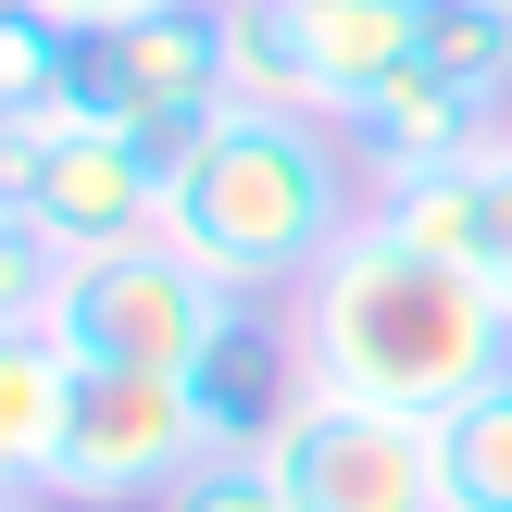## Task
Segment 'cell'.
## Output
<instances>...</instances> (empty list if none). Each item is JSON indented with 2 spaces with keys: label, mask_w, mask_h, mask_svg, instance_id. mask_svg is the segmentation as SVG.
<instances>
[{
  "label": "cell",
  "mask_w": 512,
  "mask_h": 512,
  "mask_svg": "<svg viewBox=\"0 0 512 512\" xmlns=\"http://www.w3.org/2000/svg\"><path fill=\"white\" fill-rule=\"evenodd\" d=\"M188 400H200V438H213V450H275V438H288L300 400H313V363H300L288 300H238L225 338L188 363Z\"/></svg>",
  "instance_id": "9c48e42d"
},
{
  "label": "cell",
  "mask_w": 512,
  "mask_h": 512,
  "mask_svg": "<svg viewBox=\"0 0 512 512\" xmlns=\"http://www.w3.org/2000/svg\"><path fill=\"white\" fill-rule=\"evenodd\" d=\"M425 38V0H225V75L263 113L350 125Z\"/></svg>",
  "instance_id": "3957f363"
},
{
  "label": "cell",
  "mask_w": 512,
  "mask_h": 512,
  "mask_svg": "<svg viewBox=\"0 0 512 512\" xmlns=\"http://www.w3.org/2000/svg\"><path fill=\"white\" fill-rule=\"evenodd\" d=\"M225 100H238V75H225V0H163V13H125V25H75L63 113H100V125H125V138H150L175 163Z\"/></svg>",
  "instance_id": "8992f818"
},
{
  "label": "cell",
  "mask_w": 512,
  "mask_h": 512,
  "mask_svg": "<svg viewBox=\"0 0 512 512\" xmlns=\"http://www.w3.org/2000/svg\"><path fill=\"white\" fill-rule=\"evenodd\" d=\"M225 313H238V288L225 275H200L175 238H125V250H88V263L50 275V338H63V363H113V375H188L200 350L225 338Z\"/></svg>",
  "instance_id": "277c9868"
},
{
  "label": "cell",
  "mask_w": 512,
  "mask_h": 512,
  "mask_svg": "<svg viewBox=\"0 0 512 512\" xmlns=\"http://www.w3.org/2000/svg\"><path fill=\"white\" fill-rule=\"evenodd\" d=\"M163 188H175V163L150 138H125V125H100V113L0 125V213L38 225L63 263L125 250V238H163Z\"/></svg>",
  "instance_id": "5b68a950"
},
{
  "label": "cell",
  "mask_w": 512,
  "mask_h": 512,
  "mask_svg": "<svg viewBox=\"0 0 512 512\" xmlns=\"http://www.w3.org/2000/svg\"><path fill=\"white\" fill-rule=\"evenodd\" d=\"M163 512H288V475H275L263 450H213V463H200Z\"/></svg>",
  "instance_id": "9a60e30c"
},
{
  "label": "cell",
  "mask_w": 512,
  "mask_h": 512,
  "mask_svg": "<svg viewBox=\"0 0 512 512\" xmlns=\"http://www.w3.org/2000/svg\"><path fill=\"white\" fill-rule=\"evenodd\" d=\"M63 400H75L63 338H50V325H0V500H50Z\"/></svg>",
  "instance_id": "7c38bea8"
},
{
  "label": "cell",
  "mask_w": 512,
  "mask_h": 512,
  "mask_svg": "<svg viewBox=\"0 0 512 512\" xmlns=\"http://www.w3.org/2000/svg\"><path fill=\"white\" fill-rule=\"evenodd\" d=\"M338 138H350V163H363L375 188H400V175H438V163H475V150L500 138V113H488V100H463L450 75L400 63L388 88H375L363 113L338 125Z\"/></svg>",
  "instance_id": "8fae6325"
},
{
  "label": "cell",
  "mask_w": 512,
  "mask_h": 512,
  "mask_svg": "<svg viewBox=\"0 0 512 512\" xmlns=\"http://www.w3.org/2000/svg\"><path fill=\"white\" fill-rule=\"evenodd\" d=\"M288 475V512H450L438 488V425L413 413H363V400H300V425L263 450Z\"/></svg>",
  "instance_id": "ba28073f"
},
{
  "label": "cell",
  "mask_w": 512,
  "mask_h": 512,
  "mask_svg": "<svg viewBox=\"0 0 512 512\" xmlns=\"http://www.w3.org/2000/svg\"><path fill=\"white\" fill-rule=\"evenodd\" d=\"M375 225H400V238L450 250V263H463L475 288L512 313V138H488L475 163H438V175L375 188Z\"/></svg>",
  "instance_id": "30bf717a"
},
{
  "label": "cell",
  "mask_w": 512,
  "mask_h": 512,
  "mask_svg": "<svg viewBox=\"0 0 512 512\" xmlns=\"http://www.w3.org/2000/svg\"><path fill=\"white\" fill-rule=\"evenodd\" d=\"M50 275H63V250H50L38 225L0 213V325H38L50 313Z\"/></svg>",
  "instance_id": "2e32d148"
},
{
  "label": "cell",
  "mask_w": 512,
  "mask_h": 512,
  "mask_svg": "<svg viewBox=\"0 0 512 512\" xmlns=\"http://www.w3.org/2000/svg\"><path fill=\"white\" fill-rule=\"evenodd\" d=\"M63 25H125V13H163V0H50Z\"/></svg>",
  "instance_id": "e0dca14e"
},
{
  "label": "cell",
  "mask_w": 512,
  "mask_h": 512,
  "mask_svg": "<svg viewBox=\"0 0 512 512\" xmlns=\"http://www.w3.org/2000/svg\"><path fill=\"white\" fill-rule=\"evenodd\" d=\"M500 13H512V0H500Z\"/></svg>",
  "instance_id": "d6986e66"
},
{
  "label": "cell",
  "mask_w": 512,
  "mask_h": 512,
  "mask_svg": "<svg viewBox=\"0 0 512 512\" xmlns=\"http://www.w3.org/2000/svg\"><path fill=\"white\" fill-rule=\"evenodd\" d=\"M0 512H63V500H0Z\"/></svg>",
  "instance_id": "ac0fdd59"
},
{
  "label": "cell",
  "mask_w": 512,
  "mask_h": 512,
  "mask_svg": "<svg viewBox=\"0 0 512 512\" xmlns=\"http://www.w3.org/2000/svg\"><path fill=\"white\" fill-rule=\"evenodd\" d=\"M63 88H75V25L50 0H0V125L63 113Z\"/></svg>",
  "instance_id": "5bb4252c"
},
{
  "label": "cell",
  "mask_w": 512,
  "mask_h": 512,
  "mask_svg": "<svg viewBox=\"0 0 512 512\" xmlns=\"http://www.w3.org/2000/svg\"><path fill=\"white\" fill-rule=\"evenodd\" d=\"M500 138H512V125H500Z\"/></svg>",
  "instance_id": "ffe728a7"
},
{
  "label": "cell",
  "mask_w": 512,
  "mask_h": 512,
  "mask_svg": "<svg viewBox=\"0 0 512 512\" xmlns=\"http://www.w3.org/2000/svg\"><path fill=\"white\" fill-rule=\"evenodd\" d=\"M438 488L450 512H512V375L475 388L463 413H438Z\"/></svg>",
  "instance_id": "4fadbf2b"
},
{
  "label": "cell",
  "mask_w": 512,
  "mask_h": 512,
  "mask_svg": "<svg viewBox=\"0 0 512 512\" xmlns=\"http://www.w3.org/2000/svg\"><path fill=\"white\" fill-rule=\"evenodd\" d=\"M288 325H300V363H313L325 400H363V413H463L475 388L512 375V313L475 288L450 250L400 238V225H350L325 250V275L288 288Z\"/></svg>",
  "instance_id": "6da1fadb"
},
{
  "label": "cell",
  "mask_w": 512,
  "mask_h": 512,
  "mask_svg": "<svg viewBox=\"0 0 512 512\" xmlns=\"http://www.w3.org/2000/svg\"><path fill=\"white\" fill-rule=\"evenodd\" d=\"M200 463H213V438H200L188 375H113V363H75L63 463H50V500H63V512H163Z\"/></svg>",
  "instance_id": "52a82bcc"
},
{
  "label": "cell",
  "mask_w": 512,
  "mask_h": 512,
  "mask_svg": "<svg viewBox=\"0 0 512 512\" xmlns=\"http://www.w3.org/2000/svg\"><path fill=\"white\" fill-rule=\"evenodd\" d=\"M363 213H375V175L350 163V138L325 113H263V100H225L175 150V188H163V238L238 300H288L300 275H325V250Z\"/></svg>",
  "instance_id": "7a4b0ae2"
}]
</instances>
